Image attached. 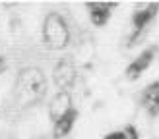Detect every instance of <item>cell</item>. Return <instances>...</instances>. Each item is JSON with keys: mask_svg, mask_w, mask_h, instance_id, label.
Here are the masks:
<instances>
[{"mask_svg": "<svg viewBox=\"0 0 159 139\" xmlns=\"http://www.w3.org/2000/svg\"><path fill=\"white\" fill-rule=\"evenodd\" d=\"M78 108L76 106H70L68 110H64L57 120L52 122V137L54 139H62V137H66L70 131L74 129V124L78 120Z\"/></svg>", "mask_w": 159, "mask_h": 139, "instance_id": "5", "label": "cell"}, {"mask_svg": "<svg viewBox=\"0 0 159 139\" xmlns=\"http://www.w3.org/2000/svg\"><path fill=\"white\" fill-rule=\"evenodd\" d=\"M155 54H157V48L155 46H149V48H146V50H142L140 54H138V58H134L130 64H128V68H126V77H128L130 81H134V79H138V77L146 72V70L152 66V62H153V58H155Z\"/></svg>", "mask_w": 159, "mask_h": 139, "instance_id": "4", "label": "cell"}, {"mask_svg": "<svg viewBox=\"0 0 159 139\" xmlns=\"http://www.w3.org/2000/svg\"><path fill=\"white\" fill-rule=\"evenodd\" d=\"M70 106H72V103H70V95L66 91H60L58 95L54 97V100L51 103V118H52V122L57 120L64 110H68Z\"/></svg>", "mask_w": 159, "mask_h": 139, "instance_id": "9", "label": "cell"}, {"mask_svg": "<svg viewBox=\"0 0 159 139\" xmlns=\"http://www.w3.org/2000/svg\"><path fill=\"white\" fill-rule=\"evenodd\" d=\"M116 8V4H99V2H93V4H87V10H89V19L95 27H103L107 25L109 19H111V10Z\"/></svg>", "mask_w": 159, "mask_h": 139, "instance_id": "8", "label": "cell"}, {"mask_svg": "<svg viewBox=\"0 0 159 139\" xmlns=\"http://www.w3.org/2000/svg\"><path fill=\"white\" fill-rule=\"evenodd\" d=\"M122 131H124V135H126V139H140V133H138V129L134 128L132 124H130V126H126V128H124Z\"/></svg>", "mask_w": 159, "mask_h": 139, "instance_id": "10", "label": "cell"}, {"mask_svg": "<svg viewBox=\"0 0 159 139\" xmlns=\"http://www.w3.org/2000/svg\"><path fill=\"white\" fill-rule=\"evenodd\" d=\"M14 104L18 110H27L45 97L47 79L39 68H23L14 83Z\"/></svg>", "mask_w": 159, "mask_h": 139, "instance_id": "1", "label": "cell"}, {"mask_svg": "<svg viewBox=\"0 0 159 139\" xmlns=\"http://www.w3.org/2000/svg\"><path fill=\"white\" fill-rule=\"evenodd\" d=\"M103 139H126V135H124V131L120 129V131H111V133H107Z\"/></svg>", "mask_w": 159, "mask_h": 139, "instance_id": "11", "label": "cell"}, {"mask_svg": "<svg viewBox=\"0 0 159 139\" xmlns=\"http://www.w3.org/2000/svg\"><path fill=\"white\" fill-rule=\"evenodd\" d=\"M157 12H159V4H144V6H140L138 10L132 14L134 35H132V39H130V43H132V41H136L140 33H144V29L155 19Z\"/></svg>", "mask_w": 159, "mask_h": 139, "instance_id": "3", "label": "cell"}, {"mask_svg": "<svg viewBox=\"0 0 159 139\" xmlns=\"http://www.w3.org/2000/svg\"><path fill=\"white\" fill-rule=\"evenodd\" d=\"M142 106L146 108V112L152 116V118H157L159 116V81L149 83L148 87L142 91Z\"/></svg>", "mask_w": 159, "mask_h": 139, "instance_id": "7", "label": "cell"}, {"mask_svg": "<svg viewBox=\"0 0 159 139\" xmlns=\"http://www.w3.org/2000/svg\"><path fill=\"white\" fill-rule=\"evenodd\" d=\"M6 70H8V62H6V58H4V56H0V75H2Z\"/></svg>", "mask_w": 159, "mask_h": 139, "instance_id": "12", "label": "cell"}, {"mask_svg": "<svg viewBox=\"0 0 159 139\" xmlns=\"http://www.w3.org/2000/svg\"><path fill=\"white\" fill-rule=\"evenodd\" d=\"M54 83L62 91H68L76 83V68L70 60H58L54 68Z\"/></svg>", "mask_w": 159, "mask_h": 139, "instance_id": "6", "label": "cell"}, {"mask_svg": "<svg viewBox=\"0 0 159 139\" xmlns=\"http://www.w3.org/2000/svg\"><path fill=\"white\" fill-rule=\"evenodd\" d=\"M70 29L60 14L51 12L43 21V43L49 50H62L68 46Z\"/></svg>", "mask_w": 159, "mask_h": 139, "instance_id": "2", "label": "cell"}]
</instances>
